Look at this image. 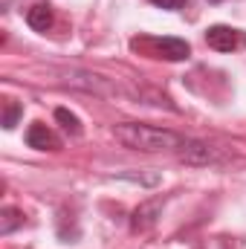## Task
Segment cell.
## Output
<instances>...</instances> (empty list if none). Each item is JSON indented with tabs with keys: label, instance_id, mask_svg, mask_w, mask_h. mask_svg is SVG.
Returning a JSON list of instances; mask_svg holds the SVG:
<instances>
[{
	"label": "cell",
	"instance_id": "52a82bcc",
	"mask_svg": "<svg viewBox=\"0 0 246 249\" xmlns=\"http://www.w3.org/2000/svg\"><path fill=\"white\" fill-rule=\"evenodd\" d=\"M157 50L168 61H185L191 55V47H188V41H183V38H159L157 41Z\"/></svg>",
	"mask_w": 246,
	"mask_h": 249
},
{
	"label": "cell",
	"instance_id": "277c9868",
	"mask_svg": "<svg viewBox=\"0 0 246 249\" xmlns=\"http://www.w3.org/2000/svg\"><path fill=\"white\" fill-rule=\"evenodd\" d=\"M162 206H165V197H151L145 203H139L130 214V232H148L157 226L159 214H162Z\"/></svg>",
	"mask_w": 246,
	"mask_h": 249
},
{
	"label": "cell",
	"instance_id": "5bb4252c",
	"mask_svg": "<svg viewBox=\"0 0 246 249\" xmlns=\"http://www.w3.org/2000/svg\"><path fill=\"white\" fill-rule=\"evenodd\" d=\"M209 3H220V0H209Z\"/></svg>",
	"mask_w": 246,
	"mask_h": 249
},
{
	"label": "cell",
	"instance_id": "7c38bea8",
	"mask_svg": "<svg viewBox=\"0 0 246 249\" xmlns=\"http://www.w3.org/2000/svg\"><path fill=\"white\" fill-rule=\"evenodd\" d=\"M20 116H23V107H20L18 102H9V105H6V113H3V127H6V130H12V127L18 124Z\"/></svg>",
	"mask_w": 246,
	"mask_h": 249
},
{
	"label": "cell",
	"instance_id": "7a4b0ae2",
	"mask_svg": "<svg viewBox=\"0 0 246 249\" xmlns=\"http://www.w3.org/2000/svg\"><path fill=\"white\" fill-rule=\"evenodd\" d=\"M177 154H180V162H185V165H214V162H223L229 157V151L214 148V145L200 142V139H185V145Z\"/></svg>",
	"mask_w": 246,
	"mask_h": 249
},
{
	"label": "cell",
	"instance_id": "8fae6325",
	"mask_svg": "<svg viewBox=\"0 0 246 249\" xmlns=\"http://www.w3.org/2000/svg\"><path fill=\"white\" fill-rule=\"evenodd\" d=\"M55 119L61 122V127L67 130V133L81 136V122H78V116H75V113H70L67 107H58V110H55Z\"/></svg>",
	"mask_w": 246,
	"mask_h": 249
},
{
	"label": "cell",
	"instance_id": "30bf717a",
	"mask_svg": "<svg viewBox=\"0 0 246 249\" xmlns=\"http://www.w3.org/2000/svg\"><path fill=\"white\" fill-rule=\"evenodd\" d=\"M113 177L127 180V183H139V186H157V183L162 180L159 171H148V174H142V171H116Z\"/></svg>",
	"mask_w": 246,
	"mask_h": 249
},
{
	"label": "cell",
	"instance_id": "8992f818",
	"mask_svg": "<svg viewBox=\"0 0 246 249\" xmlns=\"http://www.w3.org/2000/svg\"><path fill=\"white\" fill-rule=\"evenodd\" d=\"M26 145L29 148H38V151H58L61 148V139L47 124L35 122V124H29V130H26Z\"/></svg>",
	"mask_w": 246,
	"mask_h": 249
},
{
	"label": "cell",
	"instance_id": "9c48e42d",
	"mask_svg": "<svg viewBox=\"0 0 246 249\" xmlns=\"http://www.w3.org/2000/svg\"><path fill=\"white\" fill-rule=\"evenodd\" d=\"M18 226H23V212L6 206V209L0 212V235H12Z\"/></svg>",
	"mask_w": 246,
	"mask_h": 249
},
{
	"label": "cell",
	"instance_id": "3957f363",
	"mask_svg": "<svg viewBox=\"0 0 246 249\" xmlns=\"http://www.w3.org/2000/svg\"><path fill=\"white\" fill-rule=\"evenodd\" d=\"M61 75L70 87H78V90H87V93H99V96H116L119 93V87L110 78L87 72V70H64Z\"/></svg>",
	"mask_w": 246,
	"mask_h": 249
},
{
	"label": "cell",
	"instance_id": "6da1fadb",
	"mask_svg": "<svg viewBox=\"0 0 246 249\" xmlns=\"http://www.w3.org/2000/svg\"><path fill=\"white\" fill-rule=\"evenodd\" d=\"M113 136L130 151H145V154H159V151H180L185 139L174 130L154 127L142 122H122L113 127Z\"/></svg>",
	"mask_w": 246,
	"mask_h": 249
},
{
	"label": "cell",
	"instance_id": "4fadbf2b",
	"mask_svg": "<svg viewBox=\"0 0 246 249\" xmlns=\"http://www.w3.org/2000/svg\"><path fill=\"white\" fill-rule=\"evenodd\" d=\"M151 3H154V6H159V9H171V12L185 6V0H151Z\"/></svg>",
	"mask_w": 246,
	"mask_h": 249
},
{
	"label": "cell",
	"instance_id": "5b68a950",
	"mask_svg": "<svg viewBox=\"0 0 246 249\" xmlns=\"http://www.w3.org/2000/svg\"><path fill=\"white\" fill-rule=\"evenodd\" d=\"M206 44L211 50H217V53H235V50L244 47V35L238 29H232V26L217 23V26H209L206 29Z\"/></svg>",
	"mask_w": 246,
	"mask_h": 249
},
{
	"label": "cell",
	"instance_id": "ba28073f",
	"mask_svg": "<svg viewBox=\"0 0 246 249\" xmlns=\"http://www.w3.org/2000/svg\"><path fill=\"white\" fill-rule=\"evenodd\" d=\"M26 23H29L35 32H47V29L53 26V9H50L47 3L32 6V9L26 12Z\"/></svg>",
	"mask_w": 246,
	"mask_h": 249
}]
</instances>
